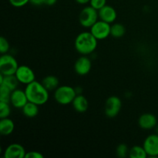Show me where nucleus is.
I'll list each match as a JSON object with an SVG mask.
<instances>
[{"mask_svg": "<svg viewBox=\"0 0 158 158\" xmlns=\"http://www.w3.org/2000/svg\"><path fill=\"white\" fill-rule=\"evenodd\" d=\"M9 50V43L6 38L2 36L0 38V52L1 54L7 53Z\"/></svg>", "mask_w": 158, "mask_h": 158, "instance_id": "obj_25", "label": "nucleus"}, {"mask_svg": "<svg viewBox=\"0 0 158 158\" xmlns=\"http://www.w3.org/2000/svg\"><path fill=\"white\" fill-rule=\"evenodd\" d=\"M138 125L141 129L149 131L156 127L157 125V119L154 114L146 113L139 117Z\"/></svg>", "mask_w": 158, "mask_h": 158, "instance_id": "obj_13", "label": "nucleus"}, {"mask_svg": "<svg viewBox=\"0 0 158 158\" xmlns=\"http://www.w3.org/2000/svg\"><path fill=\"white\" fill-rule=\"evenodd\" d=\"M19 67L17 60L8 53L2 54L0 56V73L4 76L14 75Z\"/></svg>", "mask_w": 158, "mask_h": 158, "instance_id": "obj_5", "label": "nucleus"}, {"mask_svg": "<svg viewBox=\"0 0 158 158\" xmlns=\"http://www.w3.org/2000/svg\"><path fill=\"white\" fill-rule=\"evenodd\" d=\"M44 156L41 153L37 152V151H30V152H26L25 158H43Z\"/></svg>", "mask_w": 158, "mask_h": 158, "instance_id": "obj_28", "label": "nucleus"}, {"mask_svg": "<svg viewBox=\"0 0 158 158\" xmlns=\"http://www.w3.org/2000/svg\"><path fill=\"white\" fill-rule=\"evenodd\" d=\"M99 20L98 10L91 6H86L80 12L79 15V22L83 27L90 29Z\"/></svg>", "mask_w": 158, "mask_h": 158, "instance_id": "obj_4", "label": "nucleus"}, {"mask_svg": "<svg viewBox=\"0 0 158 158\" xmlns=\"http://www.w3.org/2000/svg\"><path fill=\"white\" fill-rule=\"evenodd\" d=\"M126 29L121 23H114L111 25L110 35L114 38H121L124 35Z\"/></svg>", "mask_w": 158, "mask_h": 158, "instance_id": "obj_20", "label": "nucleus"}, {"mask_svg": "<svg viewBox=\"0 0 158 158\" xmlns=\"http://www.w3.org/2000/svg\"><path fill=\"white\" fill-rule=\"evenodd\" d=\"M19 82L18 79L16 78L15 75H8L4 76L2 74L0 73V85H3V86H6L11 90L13 91L18 88Z\"/></svg>", "mask_w": 158, "mask_h": 158, "instance_id": "obj_15", "label": "nucleus"}, {"mask_svg": "<svg viewBox=\"0 0 158 158\" xmlns=\"http://www.w3.org/2000/svg\"><path fill=\"white\" fill-rule=\"evenodd\" d=\"M41 83L49 92V91L56 90L60 86H59L60 82H59L58 78L55 76H46L43 79Z\"/></svg>", "mask_w": 158, "mask_h": 158, "instance_id": "obj_18", "label": "nucleus"}, {"mask_svg": "<svg viewBox=\"0 0 158 158\" xmlns=\"http://www.w3.org/2000/svg\"><path fill=\"white\" fill-rule=\"evenodd\" d=\"M75 48L77 52L83 56L93 53L97 47V39L89 32H80L75 40Z\"/></svg>", "mask_w": 158, "mask_h": 158, "instance_id": "obj_2", "label": "nucleus"}, {"mask_svg": "<svg viewBox=\"0 0 158 158\" xmlns=\"http://www.w3.org/2000/svg\"><path fill=\"white\" fill-rule=\"evenodd\" d=\"M15 75L19 82L25 85L29 84L35 80V73L33 70L26 65L19 66Z\"/></svg>", "mask_w": 158, "mask_h": 158, "instance_id": "obj_8", "label": "nucleus"}, {"mask_svg": "<svg viewBox=\"0 0 158 158\" xmlns=\"http://www.w3.org/2000/svg\"><path fill=\"white\" fill-rule=\"evenodd\" d=\"M143 147L148 157H158V134H154L148 136L143 141Z\"/></svg>", "mask_w": 158, "mask_h": 158, "instance_id": "obj_9", "label": "nucleus"}, {"mask_svg": "<svg viewBox=\"0 0 158 158\" xmlns=\"http://www.w3.org/2000/svg\"><path fill=\"white\" fill-rule=\"evenodd\" d=\"M130 150L128 148L127 145L125 143H120L117 146V150H116V154L117 157L120 158H125L129 156Z\"/></svg>", "mask_w": 158, "mask_h": 158, "instance_id": "obj_23", "label": "nucleus"}, {"mask_svg": "<svg viewBox=\"0 0 158 158\" xmlns=\"http://www.w3.org/2000/svg\"><path fill=\"white\" fill-rule=\"evenodd\" d=\"M111 25L103 20H98L90 28V32L97 39V40H105L110 35Z\"/></svg>", "mask_w": 158, "mask_h": 158, "instance_id": "obj_7", "label": "nucleus"}, {"mask_svg": "<svg viewBox=\"0 0 158 158\" xmlns=\"http://www.w3.org/2000/svg\"><path fill=\"white\" fill-rule=\"evenodd\" d=\"M91 68H92V63L87 56L82 55V56L77 59L74 64V70L80 76H85L89 73L91 70Z\"/></svg>", "mask_w": 158, "mask_h": 158, "instance_id": "obj_10", "label": "nucleus"}, {"mask_svg": "<svg viewBox=\"0 0 158 158\" xmlns=\"http://www.w3.org/2000/svg\"><path fill=\"white\" fill-rule=\"evenodd\" d=\"M29 102L25 90L18 89L13 90L11 94L10 103L17 109H22Z\"/></svg>", "mask_w": 158, "mask_h": 158, "instance_id": "obj_11", "label": "nucleus"}, {"mask_svg": "<svg viewBox=\"0 0 158 158\" xmlns=\"http://www.w3.org/2000/svg\"><path fill=\"white\" fill-rule=\"evenodd\" d=\"M98 13L99 19L100 20H103V21L110 23V24L114 23L117 19V11L115 10L114 7L108 6V5H106L102 9H100L98 11Z\"/></svg>", "mask_w": 158, "mask_h": 158, "instance_id": "obj_14", "label": "nucleus"}, {"mask_svg": "<svg viewBox=\"0 0 158 158\" xmlns=\"http://www.w3.org/2000/svg\"><path fill=\"white\" fill-rule=\"evenodd\" d=\"M26 150L19 143H12L9 145L3 153L4 158H24Z\"/></svg>", "mask_w": 158, "mask_h": 158, "instance_id": "obj_12", "label": "nucleus"}, {"mask_svg": "<svg viewBox=\"0 0 158 158\" xmlns=\"http://www.w3.org/2000/svg\"><path fill=\"white\" fill-rule=\"evenodd\" d=\"M12 91L3 85H0V101L10 103L11 94Z\"/></svg>", "mask_w": 158, "mask_h": 158, "instance_id": "obj_22", "label": "nucleus"}, {"mask_svg": "<svg viewBox=\"0 0 158 158\" xmlns=\"http://www.w3.org/2000/svg\"><path fill=\"white\" fill-rule=\"evenodd\" d=\"M106 5V0H90L89 6L94 7L97 10H100V9Z\"/></svg>", "mask_w": 158, "mask_h": 158, "instance_id": "obj_26", "label": "nucleus"}, {"mask_svg": "<svg viewBox=\"0 0 158 158\" xmlns=\"http://www.w3.org/2000/svg\"><path fill=\"white\" fill-rule=\"evenodd\" d=\"M129 157L131 158H146L148 156L143 147L136 145L130 149Z\"/></svg>", "mask_w": 158, "mask_h": 158, "instance_id": "obj_21", "label": "nucleus"}, {"mask_svg": "<svg viewBox=\"0 0 158 158\" xmlns=\"http://www.w3.org/2000/svg\"><path fill=\"white\" fill-rule=\"evenodd\" d=\"M121 107V100L117 96H111V97H108L105 103V114L109 118H114L119 114Z\"/></svg>", "mask_w": 158, "mask_h": 158, "instance_id": "obj_6", "label": "nucleus"}, {"mask_svg": "<svg viewBox=\"0 0 158 158\" xmlns=\"http://www.w3.org/2000/svg\"><path fill=\"white\" fill-rule=\"evenodd\" d=\"M22 111L26 117L33 118L36 117L39 114V105L29 101L22 108Z\"/></svg>", "mask_w": 158, "mask_h": 158, "instance_id": "obj_19", "label": "nucleus"}, {"mask_svg": "<svg viewBox=\"0 0 158 158\" xmlns=\"http://www.w3.org/2000/svg\"><path fill=\"white\" fill-rule=\"evenodd\" d=\"M57 0H43V4L46 5V6H53L56 3Z\"/></svg>", "mask_w": 158, "mask_h": 158, "instance_id": "obj_30", "label": "nucleus"}, {"mask_svg": "<svg viewBox=\"0 0 158 158\" xmlns=\"http://www.w3.org/2000/svg\"><path fill=\"white\" fill-rule=\"evenodd\" d=\"M9 3L15 8H20L29 2V0H9Z\"/></svg>", "mask_w": 158, "mask_h": 158, "instance_id": "obj_27", "label": "nucleus"}, {"mask_svg": "<svg viewBox=\"0 0 158 158\" xmlns=\"http://www.w3.org/2000/svg\"><path fill=\"white\" fill-rule=\"evenodd\" d=\"M77 95L76 89L67 85L60 86L54 92V98L60 105L72 104Z\"/></svg>", "mask_w": 158, "mask_h": 158, "instance_id": "obj_3", "label": "nucleus"}, {"mask_svg": "<svg viewBox=\"0 0 158 158\" xmlns=\"http://www.w3.org/2000/svg\"><path fill=\"white\" fill-rule=\"evenodd\" d=\"M156 134H158V125L156 126Z\"/></svg>", "mask_w": 158, "mask_h": 158, "instance_id": "obj_32", "label": "nucleus"}, {"mask_svg": "<svg viewBox=\"0 0 158 158\" xmlns=\"http://www.w3.org/2000/svg\"><path fill=\"white\" fill-rule=\"evenodd\" d=\"M29 2L35 6H40L43 4V0H29Z\"/></svg>", "mask_w": 158, "mask_h": 158, "instance_id": "obj_29", "label": "nucleus"}, {"mask_svg": "<svg viewBox=\"0 0 158 158\" xmlns=\"http://www.w3.org/2000/svg\"><path fill=\"white\" fill-rule=\"evenodd\" d=\"M89 1H90V0H76V2H77V3H79V4H81V5L86 4V3L89 2Z\"/></svg>", "mask_w": 158, "mask_h": 158, "instance_id": "obj_31", "label": "nucleus"}, {"mask_svg": "<svg viewBox=\"0 0 158 158\" xmlns=\"http://www.w3.org/2000/svg\"><path fill=\"white\" fill-rule=\"evenodd\" d=\"M25 92L28 100L39 106L45 104L49 100V91L44 87L42 83L35 80L26 85Z\"/></svg>", "mask_w": 158, "mask_h": 158, "instance_id": "obj_1", "label": "nucleus"}, {"mask_svg": "<svg viewBox=\"0 0 158 158\" xmlns=\"http://www.w3.org/2000/svg\"><path fill=\"white\" fill-rule=\"evenodd\" d=\"M74 110L78 113H84L87 110L89 103L86 97L81 94H77L72 103Z\"/></svg>", "mask_w": 158, "mask_h": 158, "instance_id": "obj_16", "label": "nucleus"}, {"mask_svg": "<svg viewBox=\"0 0 158 158\" xmlns=\"http://www.w3.org/2000/svg\"><path fill=\"white\" fill-rule=\"evenodd\" d=\"M14 122L9 117L2 118L0 120V133L2 136H9L14 131Z\"/></svg>", "mask_w": 158, "mask_h": 158, "instance_id": "obj_17", "label": "nucleus"}, {"mask_svg": "<svg viewBox=\"0 0 158 158\" xmlns=\"http://www.w3.org/2000/svg\"><path fill=\"white\" fill-rule=\"evenodd\" d=\"M9 103L0 101V118L1 119L9 117L10 115L11 109Z\"/></svg>", "mask_w": 158, "mask_h": 158, "instance_id": "obj_24", "label": "nucleus"}]
</instances>
